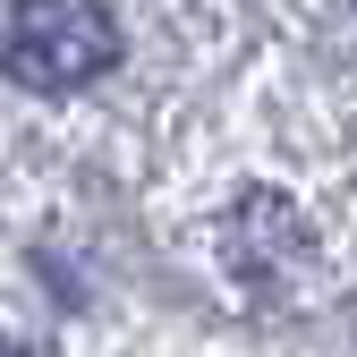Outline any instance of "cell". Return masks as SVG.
Instances as JSON below:
<instances>
[{"instance_id":"1","label":"cell","mask_w":357,"mask_h":357,"mask_svg":"<svg viewBox=\"0 0 357 357\" xmlns=\"http://www.w3.org/2000/svg\"><path fill=\"white\" fill-rule=\"evenodd\" d=\"M0 60L34 94H77V85H94L119 60V17L102 0H9Z\"/></svg>"}]
</instances>
